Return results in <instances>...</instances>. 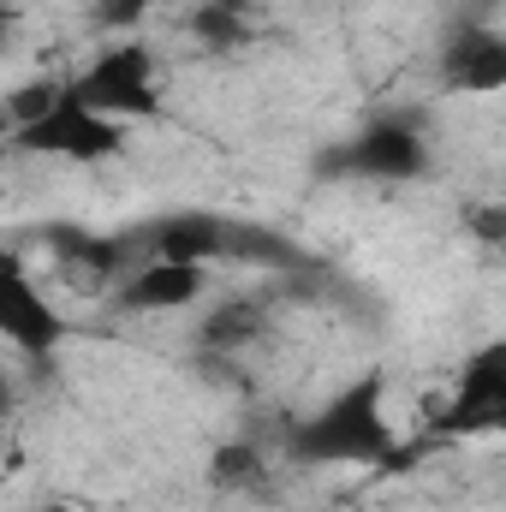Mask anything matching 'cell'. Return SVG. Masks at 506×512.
<instances>
[{
    "label": "cell",
    "mask_w": 506,
    "mask_h": 512,
    "mask_svg": "<svg viewBox=\"0 0 506 512\" xmlns=\"http://www.w3.org/2000/svg\"><path fill=\"white\" fill-rule=\"evenodd\" d=\"M78 96H84L96 114H108V120L149 114V108H155V60H149L143 48H114V54L78 84Z\"/></svg>",
    "instance_id": "1"
},
{
    "label": "cell",
    "mask_w": 506,
    "mask_h": 512,
    "mask_svg": "<svg viewBox=\"0 0 506 512\" xmlns=\"http://www.w3.org/2000/svg\"><path fill=\"white\" fill-rule=\"evenodd\" d=\"M203 292H209V268L203 262L143 256V268H131L126 286H120V304L131 316H173V310H191Z\"/></svg>",
    "instance_id": "2"
},
{
    "label": "cell",
    "mask_w": 506,
    "mask_h": 512,
    "mask_svg": "<svg viewBox=\"0 0 506 512\" xmlns=\"http://www.w3.org/2000/svg\"><path fill=\"white\" fill-rule=\"evenodd\" d=\"M447 66H453V78H459V84H477V90L506 84V48H501V36H489V30L465 36V42L447 54Z\"/></svg>",
    "instance_id": "3"
},
{
    "label": "cell",
    "mask_w": 506,
    "mask_h": 512,
    "mask_svg": "<svg viewBox=\"0 0 506 512\" xmlns=\"http://www.w3.org/2000/svg\"><path fill=\"white\" fill-rule=\"evenodd\" d=\"M358 161L370 167V173H417V161H423V149H417V137L411 131H393V126H381L370 131V143L358 149Z\"/></svg>",
    "instance_id": "4"
},
{
    "label": "cell",
    "mask_w": 506,
    "mask_h": 512,
    "mask_svg": "<svg viewBox=\"0 0 506 512\" xmlns=\"http://www.w3.org/2000/svg\"><path fill=\"white\" fill-rule=\"evenodd\" d=\"M209 477H215V489H239V495H251L256 483L268 477V465H262V453H256L251 441H227V447H215V465H209Z\"/></svg>",
    "instance_id": "5"
},
{
    "label": "cell",
    "mask_w": 506,
    "mask_h": 512,
    "mask_svg": "<svg viewBox=\"0 0 506 512\" xmlns=\"http://www.w3.org/2000/svg\"><path fill=\"white\" fill-rule=\"evenodd\" d=\"M459 221H465V233H471L477 245H489V251H506V203H471Z\"/></svg>",
    "instance_id": "6"
}]
</instances>
